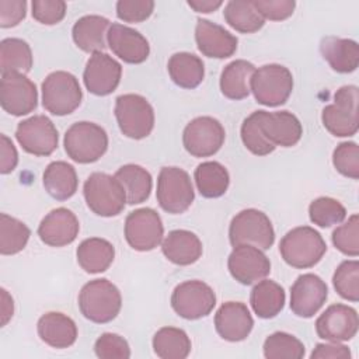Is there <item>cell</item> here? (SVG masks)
<instances>
[{
    "instance_id": "f546056e",
    "label": "cell",
    "mask_w": 359,
    "mask_h": 359,
    "mask_svg": "<svg viewBox=\"0 0 359 359\" xmlns=\"http://www.w3.org/2000/svg\"><path fill=\"white\" fill-rule=\"evenodd\" d=\"M45 191L57 201H66L72 198L79 185L77 172L74 167L66 161H53L48 164L43 171Z\"/></svg>"
},
{
    "instance_id": "836d02e7",
    "label": "cell",
    "mask_w": 359,
    "mask_h": 359,
    "mask_svg": "<svg viewBox=\"0 0 359 359\" xmlns=\"http://www.w3.org/2000/svg\"><path fill=\"white\" fill-rule=\"evenodd\" d=\"M115 178H118L125 188L129 205H137L149 199L153 181L146 168L137 164H125L116 170Z\"/></svg>"
},
{
    "instance_id": "f907efd6",
    "label": "cell",
    "mask_w": 359,
    "mask_h": 359,
    "mask_svg": "<svg viewBox=\"0 0 359 359\" xmlns=\"http://www.w3.org/2000/svg\"><path fill=\"white\" fill-rule=\"evenodd\" d=\"M27 14L25 0H0V27L11 28L18 25Z\"/></svg>"
},
{
    "instance_id": "d6a6232c",
    "label": "cell",
    "mask_w": 359,
    "mask_h": 359,
    "mask_svg": "<svg viewBox=\"0 0 359 359\" xmlns=\"http://www.w3.org/2000/svg\"><path fill=\"white\" fill-rule=\"evenodd\" d=\"M285 300L286 294L283 287L271 279L258 282L250 294L251 307L259 318L276 317L282 311Z\"/></svg>"
},
{
    "instance_id": "ffe728a7",
    "label": "cell",
    "mask_w": 359,
    "mask_h": 359,
    "mask_svg": "<svg viewBox=\"0 0 359 359\" xmlns=\"http://www.w3.org/2000/svg\"><path fill=\"white\" fill-rule=\"evenodd\" d=\"M107 42L115 56L125 63H143L150 53L149 41L136 29L114 22L107 34Z\"/></svg>"
},
{
    "instance_id": "7dc6e473",
    "label": "cell",
    "mask_w": 359,
    "mask_h": 359,
    "mask_svg": "<svg viewBox=\"0 0 359 359\" xmlns=\"http://www.w3.org/2000/svg\"><path fill=\"white\" fill-rule=\"evenodd\" d=\"M32 17L43 25H55L66 15V3L62 0H34Z\"/></svg>"
},
{
    "instance_id": "ee69618b",
    "label": "cell",
    "mask_w": 359,
    "mask_h": 359,
    "mask_svg": "<svg viewBox=\"0 0 359 359\" xmlns=\"http://www.w3.org/2000/svg\"><path fill=\"white\" fill-rule=\"evenodd\" d=\"M332 244L345 255H359V216L356 213L332 231Z\"/></svg>"
},
{
    "instance_id": "4dcf8cb0",
    "label": "cell",
    "mask_w": 359,
    "mask_h": 359,
    "mask_svg": "<svg viewBox=\"0 0 359 359\" xmlns=\"http://www.w3.org/2000/svg\"><path fill=\"white\" fill-rule=\"evenodd\" d=\"M171 80L181 88L192 90L198 87L205 77V65L202 59L189 52L174 53L167 63Z\"/></svg>"
},
{
    "instance_id": "f5cc1de1",
    "label": "cell",
    "mask_w": 359,
    "mask_h": 359,
    "mask_svg": "<svg viewBox=\"0 0 359 359\" xmlns=\"http://www.w3.org/2000/svg\"><path fill=\"white\" fill-rule=\"evenodd\" d=\"M351 356L349 348L339 342L317 344L310 355L311 359H351Z\"/></svg>"
},
{
    "instance_id": "277c9868",
    "label": "cell",
    "mask_w": 359,
    "mask_h": 359,
    "mask_svg": "<svg viewBox=\"0 0 359 359\" xmlns=\"http://www.w3.org/2000/svg\"><path fill=\"white\" fill-rule=\"evenodd\" d=\"M66 154L76 163L90 164L98 161L108 149L105 129L94 122H76L65 133Z\"/></svg>"
},
{
    "instance_id": "9a60e30c",
    "label": "cell",
    "mask_w": 359,
    "mask_h": 359,
    "mask_svg": "<svg viewBox=\"0 0 359 359\" xmlns=\"http://www.w3.org/2000/svg\"><path fill=\"white\" fill-rule=\"evenodd\" d=\"M1 108L14 116H22L32 112L38 105V90L22 73H4L0 80Z\"/></svg>"
},
{
    "instance_id": "ab89813d",
    "label": "cell",
    "mask_w": 359,
    "mask_h": 359,
    "mask_svg": "<svg viewBox=\"0 0 359 359\" xmlns=\"http://www.w3.org/2000/svg\"><path fill=\"white\" fill-rule=\"evenodd\" d=\"M304 345L294 335L287 332H273L264 342V356L266 359H302Z\"/></svg>"
},
{
    "instance_id": "603a6c76",
    "label": "cell",
    "mask_w": 359,
    "mask_h": 359,
    "mask_svg": "<svg viewBox=\"0 0 359 359\" xmlns=\"http://www.w3.org/2000/svg\"><path fill=\"white\" fill-rule=\"evenodd\" d=\"M257 112H258L261 130L273 146L292 147L300 140L303 135V128L297 116L293 115L292 112L289 111H278V112L257 111Z\"/></svg>"
},
{
    "instance_id": "44dd1931",
    "label": "cell",
    "mask_w": 359,
    "mask_h": 359,
    "mask_svg": "<svg viewBox=\"0 0 359 359\" xmlns=\"http://www.w3.org/2000/svg\"><path fill=\"white\" fill-rule=\"evenodd\" d=\"M80 223L76 215L67 208L50 210L38 226V236L49 247H65L79 236Z\"/></svg>"
},
{
    "instance_id": "7bdbcfd3",
    "label": "cell",
    "mask_w": 359,
    "mask_h": 359,
    "mask_svg": "<svg viewBox=\"0 0 359 359\" xmlns=\"http://www.w3.org/2000/svg\"><path fill=\"white\" fill-rule=\"evenodd\" d=\"M240 133L244 146L255 156H266L272 153L276 147L262 133L257 111H254L250 116H247L243 121Z\"/></svg>"
},
{
    "instance_id": "7a4b0ae2",
    "label": "cell",
    "mask_w": 359,
    "mask_h": 359,
    "mask_svg": "<svg viewBox=\"0 0 359 359\" xmlns=\"http://www.w3.org/2000/svg\"><path fill=\"white\" fill-rule=\"evenodd\" d=\"M121 307L119 289L105 278L87 282L79 293V309L93 323L105 324L112 321L119 314Z\"/></svg>"
},
{
    "instance_id": "3957f363",
    "label": "cell",
    "mask_w": 359,
    "mask_h": 359,
    "mask_svg": "<svg viewBox=\"0 0 359 359\" xmlns=\"http://www.w3.org/2000/svg\"><path fill=\"white\" fill-rule=\"evenodd\" d=\"M83 194L88 209L102 217L118 216L128 202L119 180L105 172L90 174L84 182Z\"/></svg>"
},
{
    "instance_id": "7402d4cb",
    "label": "cell",
    "mask_w": 359,
    "mask_h": 359,
    "mask_svg": "<svg viewBox=\"0 0 359 359\" xmlns=\"http://www.w3.org/2000/svg\"><path fill=\"white\" fill-rule=\"evenodd\" d=\"M195 41L203 56L215 59L233 56L238 43V39L231 32L205 18H198L196 21Z\"/></svg>"
},
{
    "instance_id": "83f0119b",
    "label": "cell",
    "mask_w": 359,
    "mask_h": 359,
    "mask_svg": "<svg viewBox=\"0 0 359 359\" xmlns=\"http://www.w3.org/2000/svg\"><path fill=\"white\" fill-rule=\"evenodd\" d=\"M320 52L338 73H352L359 66V45L353 39L325 36L320 42Z\"/></svg>"
},
{
    "instance_id": "f6af8a7d",
    "label": "cell",
    "mask_w": 359,
    "mask_h": 359,
    "mask_svg": "<svg viewBox=\"0 0 359 359\" xmlns=\"http://www.w3.org/2000/svg\"><path fill=\"white\" fill-rule=\"evenodd\" d=\"M332 164L344 177L359 178V146L355 142L339 143L332 153Z\"/></svg>"
},
{
    "instance_id": "8d00e7d4",
    "label": "cell",
    "mask_w": 359,
    "mask_h": 359,
    "mask_svg": "<svg viewBox=\"0 0 359 359\" xmlns=\"http://www.w3.org/2000/svg\"><path fill=\"white\" fill-rule=\"evenodd\" d=\"M34 59L29 45L20 38H6L0 42V70L4 73H28Z\"/></svg>"
},
{
    "instance_id": "30bf717a",
    "label": "cell",
    "mask_w": 359,
    "mask_h": 359,
    "mask_svg": "<svg viewBox=\"0 0 359 359\" xmlns=\"http://www.w3.org/2000/svg\"><path fill=\"white\" fill-rule=\"evenodd\" d=\"M156 196L164 212L171 215L184 213L195 198L188 172L178 167H163L157 178Z\"/></svg>"
},
{
    "instance_id": "4316f807",
    "label": "cell",
    "mask_w": 359,
    "mask_h": 359,
    "mask_svg": "<svg viewBox=\"0 0 359 359\" xmlns=\"http://www.w3.org/2000/svg\"><path fill=\"white\" fill-rule=\"evenodd\" d=\"M109 20L90 14L79 18L72 29V36L77 48L87 53H98L105 49V35L109 29Z\"/></svg>"
},
{
    "instance_id": "1f68e13d",
    "label": "cell",
    "mask_w": 359,
    "mask_h": 359,
    "mask_svg": "<svg viewBox=\"0 0 359 359\" xmlns=\"http://www.w3.org/2000/svg\"><path fill=\"white\" fill-rule=\"evenodd\" d=\"M255 66L244 59L230 62L220 74V91L229 100H243L250 94V81Z\"/></svg>"
},
{
    "instance_id": "bcb514c9",
    "label": "cell",
    "mask_w": 359,
    "mask_h": 359,
    "mask_svg": "<svg viewBox=\"0 0 359 359\" xmlns=\"http://www.w3.org/2000/svg\"><path fill=\"white\" fill-rule=\"evenodd\" d=\"M94 352L101 359H128L130 358V348L128 341L112 332H104L94 344Z\"/></svg>"
},
{
    "instance_id": "74e56055",
    "label": "cell",
    "mask_w": 359,
    "mask_h": 359,
    "mask_svg": "<svg viewBox=\"0 0 359 359\" xmlns=\"http://www.w3.org/2000/svg\"><path fill=\"white\" fill-rule=\"evenodd\" d=\"M223 17L226 22L241 34H252L259 31L265 20L257 11L252 1L231 0L224 6Z\"/></svg>"
},
{
    "instance_id": "f35d334b",
    "label": "cell",
    "mask_w": 359,
    "mask_h": 359,
    "mask_svg": "<svg viewBox=\"0 0 359 359\" xmlns=\"http://www.w3.org/2000/svg\"><path fill=\"white\" fill-rule=\"evenodd\" d=\"M29 236L31 230L25 223L7 213L0 215V252L3 255H14L22 251Z\"/></svg>"
},
{
    "instance_id": "484cf974",
    "label": "cell",
    "mask_w": 359,
    "mask_h": 359,
    "mask_svg": "<svg viewBox=\"0 0 359 359\" xmlns=\"http://www.w3.org/2000/svg\"><path fill=\"white\" fill-rule=\"evenodd\" d=\"M164 257L175 265H191L202 255V243L199 237L189 230H172L161 243Z\"/></svg>"
},
{
    "instance_id": "9c48e42d",
    "label": "cell",
    "mask_w": 359,
    "mask_h": 359,
    "mask_svg": "<svg viewBox=\"0 0 359 359\" xmlns=\"http://www.w3.org/2000/svg\"><path fill=\"white\" fill-rule=\"evenodd\" d=\"M229 238L233 247L248 244L259 250H269L275 241V230L264 212L244 209L231 219Z\"/></svg>"
},
{
    "instance_id": "b9f144b4",
    "label": "cell",
    "mask_w": 359,
    "mask_h": 359,
    "mask_svg": "<svg viewBox=\"0 0 359 359\" xmlns=\"http://www.w3.org/2000/svg\"><path fill=\"white\" fill-rule=\"evenodd\" d=\"M332 285L337 293L349 302L359 300V262L346 259L338 265L332 276Z\"/></svg>"
},
{
    "instance_id": "e575fe53",
    "label": "cell",
    "mask_w": 359,
    "mask_h": 359,
    "mask_svg": "<svg viewBox=\"0 0 359 359\" xmlns=\"http://www.w3.org/2000/svg\"><path fill=\"white\" fill-rule=\"evenodd\" d=\"M195 182L203 198H219L226 194L230 175L224 165L217 161H205L195 168Z\"/></svg>"
},
{
    "instance_id": "e0dca14e",
    "label": "cell",
    "mask_w": 359,
    "mask_h": 359,
    "mask_svg": "<svg viewBox=\"0 0 359 359\" xmlns=\"http://www.w3.org/2000/svg\"><path fill=\"white\" fill-rule=\"evenodd\" d=\"M359 327L358 313L353 307L335 303L316 320V332L330 342H344L352 339Z\"/></svg>"
},
{
    "instance_id": "11a10c76",
    "label": "cell",
    "mask_w": 359,
    "mask_h": 359,
    "mask_svg": "<svg viewBox=\"0 0 359 359\" xmlns=\"http://www.w3.org/2000/svg\"><path fill=\"white\" fill-rule=\"evenodd\" d=\"M223 1L220 0H189L188 6L194 8L196 13H212L217 10Z\"/></svg>"
},
{
    "instance_id": "4fadbf2b",
    "label": "cell",
    "mask_w": 359,
    "mask_h": 359,
    "mask_svg": "<svg viewBox=\"0 0 359 359\" xmlns=\"http://www.w3.org/2000/svg\"><path fill=\"white\" fill-rule=\"evenodd\" d=\"M164 226L160 215L151 208L130 212L125 220V238L136 251H151L163 240Z\"/></svg>"
},
{
    "instance_id": "5b68a950",
    "label": "cell",
    "mask_w": 359,
    "mask_h": 359,
    "mask_svg": "<svg viewBox=\"0 0 359 359\" xmlns=\"http://www.w3.org/2000/svg\"><path fill=\"white\" fill-rule=\"evenodd\" d=\"M250 90L257 102L266 107H278L287 101L293 90V76L282 65H264L254 72Z\"/></svg>"
},
{
    "instance_id": "60d3db41",
    "label": "cell",
    "mask_w": 359,
    "mask_h": 359,
    "mask_svg": "<svg viewBox=\"0 0 359 359\" xmlns=\"http://www.w3.org/2000/svg\"><path fill=\"white\" fill-rule=\"evenodd\" d=\"M309 217L318 227H330L339 224L346 217L345 206L330 196H320L309 206Z\"/></svg>"
},
{
    "instance_id": "ba28073f",
    "label": "cell",
    "mask_w": 359,
    "mask_h": 359,
    "mask_svg": "<svg viewBox=\"0 0 359 359\" xmlns=\"http://www.w3.org/2000/svg\"><path fill=\"white\" fill-rule=\"evenodd\" d=\"M358 101L356 86H344L334 94V104L324 107L321 121L324 128L334 136L346 137L358 132Z\"/></svg>"
},
{
    "instance_id": "8992f818",
    "label": "cell",
    "mask_w": 359,
    "mask_h": 359,
    "mask_svg": "<svg viewBox=\"0 0 359 359\" xmlns=\"http://www.w3.org/2000/svg\"><path fill=\"white\" fill-rule=\"evenodd\" d=\"M83 93L76 76L57 70L46 76L42 83V105L52 115H69L79 108Z\"/></svg>"
},
{
    "instance_id": "2e32d148",
    "label": "cell",
    "mask_w": 359,
    "mask_h": 359,
    "mask_svg": "<svg viewBox=\"0 0 359 359\" xmlns=\"http://www.w3.org/2000/svg\"><path fill=\"white\" fill-rule=\"evenodd\" d=\"M227 268L237 282L252 285L269 275L271 262L258 247L241 244L236 245L229 255Z\"/></svg>"
},
{
    "instance_id": "f1b7e54d",
    "label": "cell",
    "mask_w": 359,
    "mask_h": 359,
    "mask_svg": "<svg viewBox=\"0 0 359 359\" xmlns=\"http://www.w3.org/2000/svg\"><path fill=\"white\" fill-rule=\"evenodd\" d=\"M77 262L87 273H100L107 271L115 258L114 245L100 237L83 240L76 251Z\"/></svg>"
},
{
    "instance_id": "52a82bcc",
    "label": "cell",
    "mask_w": 359,
    "mask_h": 359,
    "mask_svg": "<svg viewBox=\"0 0 359 359\" xmlns=\"http://www.w3.org/2000/svg\"><path fill=\"white\" fill-rule=\"evenodd\" d=\"M115 118L121 132L130 139L147 137L154 128V109L139 94H122L115 100Z\"/></svg>"
},
{
    "instance_id": "c3c4849f",
    "label": "cell",
    "mask_w": 359,
    "mask_h": 359,
    "mask_svg": "<svg viewBox=\"0 0 359 359\" xmlns=\"http://www.w3.org/2000/svg\"><path fill=\"white\" fill-rule=\"evenodd\" d=\"M154 10L151 0H119L116 3V15L125 22L146 21Z\"/></svg>"
},
{
    "instance_id": "d590c367",
    "label": "cell",
    "mask_w": 359,
    "mask_h": 359,
    "mask_svg": "<svg viewBox=\"0 0 359 359\" xmlns=\"http://www.w3.org/2000/svg\"><path fill=\"white\" fill-rule=\"evenodd\" d=\"M153 351L161 359H185L191 352L188 334L175 327H163L153 337Z\"/></svg>"
},
{
    "instance_id": "cb8c5ba5",
    "label": "cell",
    "mask_w": 359,
    "mask_h": 359,
    "mask_svg": "<svg viewBox=\"0 0 359 359\" xmlns=\"http://www.w3.org/2000/svg\"><path fill=\"white\" fill-rule=\"evenodd\" d=\"M254 327L248 307L241 302H226L215 314L216 332L229 342L244 341Z\"/></svg>"
},
{
    "instance_id": "d4e9b609",
    "label": "cell",
    "mask_w": 359,
    "mask_h": 359,
    "mask_svg": "<svg viewBox=\"0 0 359 359\" xmlns=\"http://www.w3.org/2000/svg\"><path fill=\"white\" fill-rule=\"evenodd\" d=\"M36 331L46 345L56 349L69 348L77 339L76 323L69 316L59 311H49L41 316Z\"/></svg>"
},
{
    "instance_id": "7c38bea8",
    "label": "cell",
    "mask_w": 359,
    "mask_h": 359,
    "mask_svg": "<svg viewBox=\"0 0 359 359\" xmlns=\"http://www.w3.org/2000/svg\"><path fill=\"white\" fill-rule=\"evenodd\" d=\"M223 125L212 116H198L184 129L182 143L194 157H209L216 154L224 143Z\"/></svg>"
},
{
    "instance_id": "ac0fdd59",
    "label": "cell",
    "mask_w": 359,
    "mask_h": 359,
    "mask_svg": "<svg viewBox=\"0 0 359 359\" xmlns=\"http://www.w3.org/2000/svg\"><path fill=\"white\" fill-rule=\"evenodd\" d=\"M122 77V66L104 52L93 53L83 73L84 86L94 95H108L116 90Z\"/></svg>"
},
{
    "instance_id": "5bb4252c",
    "label": "cell",
    "mask_w": 359,
    "mask_h": 359,
    "mask_svg": "<svg viewBox=\"0 0 359 359\" xmlns=\"http://www.w3.org/2000/svg\"><path fill=\"white\" fill-rule=\"evenodd\" d=\"M15 139L27 153L45 157L56 150L59 133L48 116L34 115L17 125Z\"/></svg>"
},
{
    "instance_id": "db71d44e",
    "label": "cell",
    "mask_w": 359,
    "mask_h": 359,
    "mask_svg": "<svg viewBox=\"0 0 359 359\" xmlns=\"http://www.w3.org/2000/svg\"><path fill=\"white\" fill-rule=\"evenodd\" d=\"M1 327H4L13 317L14 313V303L13 297L8 294L6 289H1Z\"/></svg>"
},
{
    "instance_id": "681fc988",
    "label": "cell",
    "mask_w": 359,
    "mask_h": 359,
    "mask_svg": "<svg viewBox=\"0 0 359 359\" xmlns=\"http://www.w3.org/2000/svg\"><path fill=\"white\" fill-rule=\"evenodd\" d=\"M252 4L264 20L271 21H282L289 18L296 7L293 0H254Z\"/></svg>"
},
{
    "instance_id": "8fae6325",
    "label": "cell",
    "mask_w": 359,
    "mask_h": 359,
    "mask_svg": "<svg viewBox=\"0 0 359 359\" xmlns=\"http://www.w3.org/2000/svg\"><path fill=\"white\" fill-rule=\"evenodd\" d=\"M216 306L213 289L198 279L177 285L171 294L172 310L185 320H199L212 313Z\"/></svg>"
},
{
    "instance_id": "6da1fadb",
    "label": "cell",
    "mask_w": 359,
    "mask_h": 359,
    "mask_svg": "<svg viewBox=\"0 0 359 359\" xmlns=\"http://www.w3.org/2000/svg\"><path fill=\"white\" fill-rule=\"evenodd\" d=\"M327 251L323 236L310 226H299L287 231L280 243L279 252L283 261L297 269H307L321 261Z\"/></svg>"
},
{
    "instance_id": "816d5d0a",
    "label": "cell",
    "mask_w": 359,
    "mask_h": 359,
    "mask_svg": "<svg viewBox=\"0 0 359 359\" xmlns=\"http://www.w3.org/2000/svg\"><path fill=\"white\" fill-rule=\"evenodd\" d=\"M18 163V153L13 142L4 135H0V172L10 174Z\"/></svg>"
},
{
    "instance_id": "d6986e66",
    "label": "cell",
    "mask_w": 359,
    "mask_h": 359,
    "mask_svg": "<svg viewBox=\"0 0 359 359\" xmlns=\"http://www.w3.org/2000/svg\"><path fill=\"white\" fill-rule=\"evenodd\" d=\"M327 297V283L316 273H303L290 287V310L297 317L310 318L324 306Z\"/></svg>"
}]
</instances>
